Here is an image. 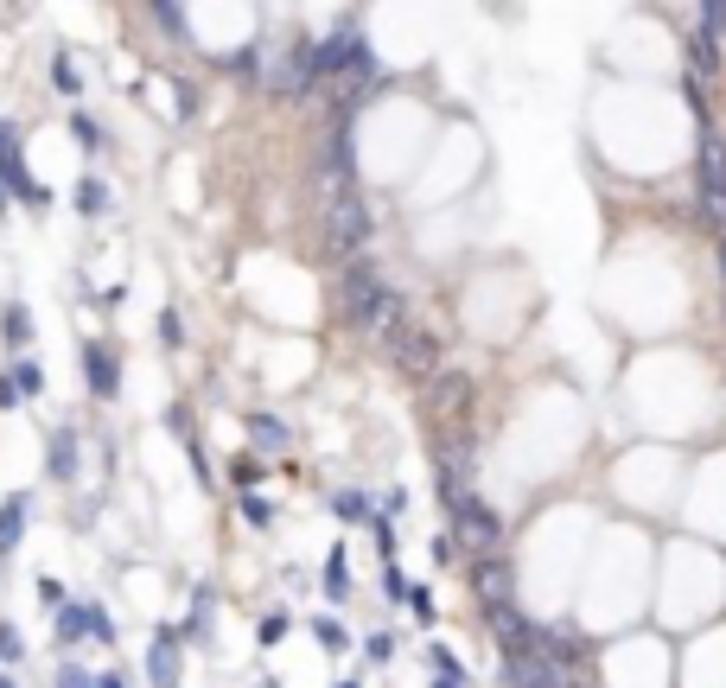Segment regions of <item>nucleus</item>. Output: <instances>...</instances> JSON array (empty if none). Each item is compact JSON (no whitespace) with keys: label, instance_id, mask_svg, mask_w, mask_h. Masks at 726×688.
I'll return each instance as SVG.
<instances>
[{"label":"nucleus","instance_id":"obj_31","mask_svg":"<svg viewBox=\"0 0 726 688\" xmlns=\"http://www.w3.org/2000/svg\"><path fill=\"white\" fill-rule=\"evenodd\" d=\"M427 555H434V561L446 567V561L459 555V536H453V529H440V536H434V548H427Z\"/></svg>","mask_w":726,"mask_h":688},{"label":"nucleus","instance_id":"obj_8","mask_svg":"<svg viewBox=\"0 0 726 688\" xmlns=\"http://www.w3.org/2000/svg\"><path fill=\"white\" fill-rule=\"evenodd\" d=\"M389 357H395V370H408V376H440V338L427 332V325H408V332L389 344Z\"/></svg>","mask_w":726,"mask_h":688},{"label":"nucleus","instance_id":"obj_30","mask_svg":"<svg viewBox=\"0 0 726 688\" xmlns=\"http://www.w3.org/2000/svg\"><path fill=\"white\" fill-rule=\"evenodd\" d=\"M408 606H414V618H421V625H434V612H440V606H434V593H427V587H414V593H408Z\"/></svg>","mask_w":726,"mask_h":688},{"label":"nucleus","instance_id":"obj_22","mask_svg":"<svg viewBox=\"0 0 726 688\" xmlns=\"http://www.w3.org/2000/svg\"><path fill=\"white\" fill-rule=\"evenodd\" d=\"M465 389H472L465 376H434V395H440L446 408H465Z\"/></svg>","mask_w":726,"mask_h":688},{"label":"nucleus","instance_id":"obj_23","mask_svg":"<svg viewBox=\"0 0 726 688\" xmlns=\"http://www.w3.org/2000/svg\"><path fill=\"white\" fill-rule=\"evenodd\" d=\"M71 134H77V141H83V147H90V153H96L102 141H109V134H102V122H90V115H83V109L71 115Z\"/></svg>","mask_w":726,"mask_h":688},{"label":"nucleus","instance_id":"obj_14","mask_svg":"<svg viewBox=\"0 0 726 688\" xmlns=\"http://www.w3.org/2000/svg\"><path fill=\"white\" fill-rule=\"evenodd\" d=\"M51 478H77V434H51Z\"/></svg>","mask_w":726,"mask_h":688},{"label":"nucleus","instance_id":"obj_10","mask_svg":"<svg viewBox=\"0 0 726 688\" xmlns=\"http://www.w3.org/2000/svg\"><path fill=\"white\" fill-rule=\"evenodd\" d=\"M472 580H478V599H484V606H516V599H510L516 580H510V561H504V555L478 561V567H472Z\"/></svg>","mask_w":726,"mask_h":688},{"label":"nucleus","instance_id":"obj_42","mask_svg":"<svg viewBox=\"0 0 726 688\" xmlns=\"http://www.w3.org/2000/svg\"><path fill=\"white\" fill-rule=\"evenodd\" d=\"M720 274H726V243H720Z\"/></svg>","mask_w":726,"mask_h":688},{"label":"nucleus","instance_id":"obj_25","mask_svg":"<svg viewBox=\"0 0 726 688\" xmlns=\"http://www.w3.org/2000/svg\"><path fill=\"white\" fill-rule=\"evenodd\" d=\"M51 83H58L64 96H77V90H83V83H77V64H71V58H51Z\"/></svg>","mask_w":726,"mask_h":688},{"label":"nucleus","instance_id":"obj_3","mask_svg":"<svg viewBox=\"0 0 726 688\" xmlns=\"http://www.w3.org/2000/svg\"><path fill=\"white\" fill-rule=\"evenodd\" d=\"M313 77H319V45L313 39H293V45H281V64H274V77H268V96L293 102V96L313 90Z\"/></svg>","mask_w":726,"mask_h":688},{"label":"nucleus","instance_id":"obj_26","mask_svg":"<svg viewBox=\"0 0 726 688\" xmlns=\"http://www.w3.org/2000/svg\"><path fill=\"white\" fill-rule=\"evenodd\" d=\"M236 510H242V516H249V523H255V529H268V523H274V510H268V497H255V491H249V497H242V504H236Z\"/></svg>","mask_w":726,"mask_h":688},{"label":"nucleus","instance_id":"obj_44","mask_svg":"<svg viewBox=\"0 0 726 688\" xmlns=\"http://www.w3.org/2000/svg\"><path fill=\"white\" fill-rule=\"evenodd\" d=\"M0 688H13V682H7V676H0Z\"/></svg>","mask_w":726,"mask_h":688},{"label":"nucleus","instance_id":"obj_13","mask_svg":"<svg viewBox=\"0 0 726 688\" xmlns=\"http://www.w3.org/2000/svg\"><path fill=\"white\" fill-rule=\"evenodd\" d=\"M26 504H32V497H7V504H0V555H13V548H20V536H26Z\"/></svg>","mask_w":726,"mask_h":688},{"label":"nucleus","instance_id":"obj_45","mask_svg":"<svg viewBox=\"0 0 726 688\" xmlns=\"http://www.w3.org/2000/svg\"><path fill=\"white\" fill-rule=\"evenodd\" d=\"M338 688H357V682H338Z\"/></svg>","mask_w":726,"mask_h":688},{"label":"nucleus","instance_id":"obj_7","mask_svg":"<svg viewBox=\"0 0 726 688\" xmlns=\"http://www.w3.org/2000/svg\"><path fill=\"white\" fill-rule=\"evenodd\" d=\"M484 625H491V638L504 644V657H529V650H542V625H529L516 606H484Z\"/></svg>","mask_w":726,"mask_h":688},{"label":"nucleus","instance_id":"obj_40","mask_svg":"<svg viewBox=\"0 0 726 688\" xmlns=\"http://www.w3.org/2000/svg\"><path fill=\"white\" fill-rule=\"evenodd\" d=\"M96 688H128V682H121V676H96Z\"/></svg>","mask_w":726,"mask_h":688},{"label":"nucleus","instance_id":"obj_24","mask_svg":"<svg viewBox=\"0 0 726 688\" xmlns=\"http://www.w3.org/2000/svg\"><path fill=\"white\" fill-rule=\"evenodd\" d=\"M249 434H255V440H268V446H287V427L274 421V415H249Z\"/></svg>","mask_w":726,"mask_h":688},{"label":"nucleus","instance_id":"obj_34","mask_svg":"<svg viewBox=\"0 0 726 688\" xmlns=\"http://www.w3.org/2000/svg\"><path fill=\"white\" fill-rule=\"evenodd\" d=\"M90 638H102V644L115 638V625H109V612H102V606H90Z\"/></svg>","mask_w":726,"mask_h":688},{"label":"nucleus","instance_id":"obj_18","mask_svg":"<svg viewBox=\"0 0 726 688\" xmlns=\"http://www.w3.org/2000/svg\"><path fill=\"white\" fill-rule=\"evenodd\" d=\"M83 631H90V606H58V638L77 644Z\"/></svg>","mask_w":726,"mask_h":688},{"label":"nucleus","instance_id":"obj_11","mask_svg":"<svg viewBox=\"0 0 726 688\" xmlns=\"http://www.w3.org/2000/svg\"><path fill=\"white\" fill-rule=\"evenodd\" d=\"M83 383H90L96 395H115L121 389V364L109 344H83Z\"/></svg>","mask_w":726,"mask_h":688},{"label":"nucleus","instance_id":"obj_6","mask_svg":"<svg viewBox=\"0 0 726 688\" xmlns=\"http://www.w3.org/2000/svg\"><path fill=\"white\" fill-rule=\"evenodd\" d=\"M0 185L20 192V204H32V211H45V204H51L45 185L26 179V166H20V128H13V122H0Z\"/></svg>","mask_w":726,"mask_h":688},{"label":"nucleus","instance_id":"obj_29","mask_svg":"<svg viewBox=\"0 0 726 688\" xmlns=\"http://www.w3.org/2000/svg\"><path fill=\"white\" fill-rule=\"evenodd\" d=\"M383 593H389V599H408V593H414V587H408V574H402L395 561L383 567Z\"/></svg>","mask_w":726,"mask_h":688},{"label":"nucleus","instance_id":"obj_15","mask_svg":"<svg viewBox=\"0 0 726 688\" xmlns=\"http://www.w3.org/2000/svg\"><path fill=\"white\" fill-rule=\"evenodd\" d=\"M332 516H338V523H376V510H370V497H363V491H338L332 497Z\"/></svg>","mask_w":726,"mask_h":688},{"label":"nucleus","instance_id":"obj_9","mask_svg":"<svg viewBox=\"0 0 726 688\" xmlns=\"http://www.w3.org/2000/svg\"><path fill=\"white\" fill-rule=\"evenodd\" d=\"M695 172H701V217H720V223H726V153H720L714 134H701Z\"/></svg>","mask_w":726,"mask_h":688},{"label":"nucleus","instance_id":"obj_17","mask_svg":"<svg viewBox=\"0 0 726 688\" xmlns=\"http://www.w3.org/2000/svg\"><path fill=\"white\" fill-rule=\"evenodd\" d=\"M351 593V567H344V548L325 555V599H344Z\"/></svg>","mask_w":726,"mask_h":688},{"label":"nucleus","instance_id":"obj_27","mask_svg":"<svg viewBox=\"0 0 726 688\" xmlns=\"http://www.w3.org/2000/svg\"><path fill=\"white\" fill-rule=\"evenodd\" d=\"M0 325H7V338H13V344H26V332H32L26 306H7V319H0Z\"/></svg>","mask_w":726,"mask_h":688},{"label":"nucleus","instance_id":"obj_39","mask_svg":"<svg viewBox=\"0 0 726 688\" xmlns=\"http://www.w3.org/2000/svg\"><path fill=\"white\" fill-rule=\"evenodd\" d=\"M153 20H160L166 32H179V26H185V13H179V7H153Z\"/></svg>","mask_w":726,"mask_h":688},{"label":"nucleus","instance_id":"obj_21","mask_svg":"<svg viewBox=\"0 0 726 688\" xmlns=\"http://www.w3.org/2000/svg\"><path fill=\"white\" fill-rule=\"evenodd\" d=\"M13 383H20V395H45V370L32 364V357H20V364H13Z\"/></svg>","mask_w":726,"mask_h":688},{"label":"nucleus","instance_id":"obj_20","mask_svg":"<svg viewBox=\"0 0 726 688\" xmlns=\"http://www.w3.org/2000/svg\"><path fill=\"white\" fill-rule=\"evenodd\" d=\"M185 631H192V638H204V631H211V587L192 593V618H185Z\"/></svg>","mask_w":726,"mask_h":688},{"label":"nucleus","instance_id":"obj_19","mask_svg":"<svg viewBox=\"0 0 726 688\" xmlns=\"http://www.w3.org/2000/svg\"><path fill=\"white\" fill-rule=\"evenodd\" d=\"M688 58H695V71H714V64H720V45H714V32H695V39H688Z\"/></svg>","mask_w":726,"mask_h":688},{"label":"nucleus","instance_id":"obj_1","mask_svg":"<svg viewBox=\"0 0 726 688\" xmlns=\"http://www.w3.org/2000/svg\"><path fill=\"white\" fill-rule=\"evenodd\" d=\"M389 300H395V294H389L383 281H376V268L363 262V255H357V262H344L338 306H344V319H351V325H376V319L389 313Z\"/></svg>","mask_w":726,"mask_h":688},{"label":"nucleus","instance_id":"obj_2","mask_svg":"<svg viewBox=\"0 0 726 688\" xmlns=\"http://www.w3.org/2000/svg\"><path fill=\"white\" fill-rule=\"evenodd\" d=\"M446 516H453V536H459V548H478V561H491L497 548H504V516H497L491 504H484V497H472V491H465V497H459V504L446 510Z\"/></svg>","mask_w":726,"mask_h":688},{"label":"nucleus","instance_id":"obj_37","mask_svg":"<svg viewBox=\"0 0 726 688\" xmlns=\"http://www.w3.org/2000/svg\"><path fill=\"white\" fill-rule=\"evenodd\" d=\"M0 408H7V415H13V408H26V402H20V383H13V376H0Z\"/></svg>","mask_w":726,"mask_h":688},{"label":"nucleus","instance_id":"obj_41","mask_svg":"<svg viewBox=\"0 0 726 688\" xmlns=\"http://www.w3.org/2000/svg\"><path fill=\"white\" fill-rule=\"evenodd\" d=\"M434 688H465V682H434Z\"/></svg>","mask_w":726,"mask_h":688},{"label":"nucleus","instance_id":"obj_33","mask_svg":"<svg viewBox=\"0 0 726 688\" xmlns=\"http://www.w3.org/2000/svg\"><path fill=\"white\" fill-rule=\"evenodd\" d=\"M58 688H96V682H90V669H77V663H64V669H58Z\"/></svg>","mask_w":726,"mask_h":688},{"label":"nucleus","instance_id":"obj_36","mask_svg":"<svg viewBox=\"0 0 726 688\" xmlns=\"http://www.w3.org/2000/svg\"><path fill=\"white\" fill-rule=\"evenodd\" d=\"M402 510H408V491H389L383 504H376V516H383V523H389V516H402Z\"/></svg>","mask_w":726,"mask_h":688},{"label":"nucleus","instance_id":"obj_32","mask_svg":"<svg viewBox=\"0 0 726 688\" xmlns=\"http://www.w3.org/2000/svg\"><path fill=\"white\" fill-rule=\"evenodd\" d=\"M313 638H319L325 650H338V644H344V625H338V618H319V625H313Z\"/></svg>","mask_w":726,"mask_h":688},{"label":"nucleus","instance_id":"obj_35","mask_svg":"<svg viewBox=\"0 0 726 688\" xmlns=\"http://www.w3.org/2000/svg\"><path fill=\"white\" fill-rule=\"evenodd\" d=\"M363 650H370V663H395V644L383 638V631H376V638H370V644H363Z\"/></svg>","mask_w":726,"mask_h":688},{"label":"nucleus","instance_id":"obj_38","mask_svg":"<svg viewBox=\"0 0 726 688\" xmlns=\"http://www.w3.org/2000/svg\"><path fill=\"white\" fill-rule=\"evenodd\" d=\"M160 338H166V344H179V338H185V325H179V313H160Z\"/></svg>","mask_w":726,"mask_h":688},{"label":"nucleus","instance_id":"obj_28","mask_svg":"<svg viewBox=\"0 0 726 688\" xmlns=\"http://www.w3.org/2000/svg\"><path fill=\"white\" fill-rule=\"evenodd\" d=\"M20 657H26L20 631H13V625H0V663H20Z\"/></svg>","mask_w":726,"mask_h":688},{"label":"nucleus","instance_id":"obj_16","mask_svg":"<svg viewBox=\"0 0 726 688\" xmlns=\"http://www.w3.org/2000/svg\"><path fill=\"white\" fill-rule=\"evenodd\" d=\"M77 211L83 217H102V211H109V185H102V179H77Z\"/></svg>","mask_w":726,"mask_h":688},{"label":"nucleus","instance_id":"obj_4","mask_svg":"<svg viewBox=\"0 0 726 688\" xmlns=\"http://www.w3.org/2000/svg\"><path fill=\"white\" fill-rule=\"evenodd\" d=\"M325 71H332V77L351 71L357 83L370 77V45H363V26H357V20H338V32L319 45V77H325Z\"/></svg>","mask_w":726,"mask_h":688},{"label":"nucleus","instance_id":"obj_12","mask_svg":"<svg viewBox=\"0 0 726 688\" xmlns=\"http://www.w3.org/2000/svg\"><path fill=\"white\" fill-rule=\"evenodd\" d=\"M147 682L153 688H179V638H172V631H160L153 650H147Z\"/></svg>","mask_w":726,"mask_h":688},{"label":"nucleus","instance_id":"obj_5","mask_svg":"<svg viewBox=\"0 0 726 688\" xmlns=\"http://www.w3.org/2000/svg\"><path fill=\"white\" fill-rule=\"evenodd\" d=\"M363 243H370V211H363V198H338V204H325V249H338V255H363Z\"/></svg>","mask_w":726,"mask_h":688},{"label":"nucleus","instance_id":"obj_43","mask_svg":"<svg viewBox=\"0 0 726 688\" xmlns=\"http://www.w3.org/2000/svg\"><path fill=\"white\" fill-rule=\"evenodd\" d=\"M0 204H7V185H0Z\"/></svg>","mask_w":726,"mask_h":688}]
</instances>
